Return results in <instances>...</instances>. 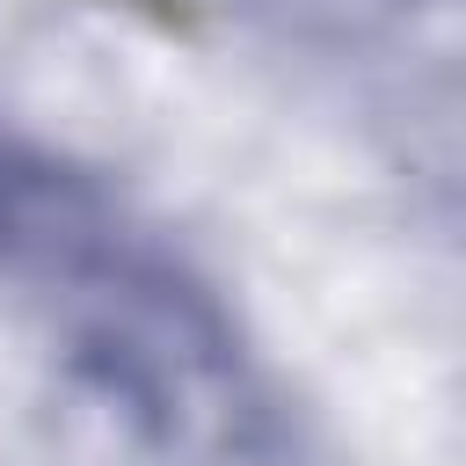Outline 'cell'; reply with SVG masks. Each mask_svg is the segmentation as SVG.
Masks as SVG:
<instances>
[{"label":"cell","instance_id":"cell-1","mask_svg":"<svg viewBox=\"0 0 466 466\" xmlns=\"http://www.w3.org/2000/svg\"><path fill=\"white\" fill-rule=\"evenodd\" d=\"M66 299L73 371L138 444L182 466H248L262 451L269 408L248 357L233 350L226 320L146 248Z\"/></svg>","mask_w":466,"mask_h":466},{"label":"cell","instance_id":"cell-2","mask_svg":"<svg viewBox=\"0 0 466 466\" xmlns=\"http://www.w3.org/2000/svg\"><path fill=\"white\" fill-rule=\"evenodd\" d=\"M131 248L138 240L124 233V211L102 182H87L51 153L0 146V269L51 291H80Z\"/></svg>","mask_w":466,"mask_h":466}]
</instances>
